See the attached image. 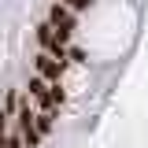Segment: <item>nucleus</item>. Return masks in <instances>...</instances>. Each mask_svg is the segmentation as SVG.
<instances>
[{
	"label": "nucleus",
	"instance_id": "obj_3",
	"mask_svg": "<svg viewBox=\"0 0 148 148\" xmlns=\"http://www.w3.org/2000/svg\"><path fill=\"white\" fill-rule=\"evenodd\" d=\"M48 89H52V82L34 71L30 78H26V89H22V92H30V100H34L37 108H52V104H48Z\"/></svg>",
	"mask_w": 148,
	"mask_h": 148
},
{
	"label": "nucleus",
	"instance_id": "obj_5",
	"mask_svg": "<svg viewBox=\"0 0 148 148\" xmlns=\"http://www.w3.org/2000/svg\"><path fill=\"white\" fill-rule=\"evenodd\" d=\"M67 59H71V63H78V67H82V63H89V56L82 52V48H74V45H71V52H67Z\"/></svg>",
	"mask_w": 148,
	"mask_h": 148
},
{
	"label": "nucleus",
	"instance_id": "obj_4",
	"mask_svg": "<svg viewBox=\"0 0 148 148\" xmlns=\"http://www.w3.org/2000/svg\"><path fill=\"white\" fill-rule=\"evenodd\" d=\"M48 104H52V108H63V104H67V92H63V82H52V89H48Z\"/></svg>",
	"mask_w": 148,
	"mask_h": 148
},
{
	"label": "nucleus",
	"instance_id": "obj_1",
	"mask_svg": "<svg viewBox=\"0 0 148 148\" xmlns=\"http://www.w3.org/2000/svg\"><path fill=\"white\" fill-rule=\"evenodd\" d=\"M48 22L59 30V37H63V41H71V34L78 30V11H74V8H67L63 0H56L52 8H48Z\"/></svg>",
	"mask_w": 148,
	"mask_h": 148
},
{
	"label": "nucleus",
	"instance_id": "obj_6",
	"mask_svg": "<svg viewBox=\"0 0 148 148\" xmlns=\"http://www.w3.org/2000/svg\"><path fill=\"white\" fill-rule=\"evenodd\" d=\"M63 4H67V8H74V11H89L96 0H63Z\"/></svg>",
	"mask_w": 148,
	"mask_h": 148
},
{
	"label": "nucleus",
	"instance_id": "obj_2",
	"mask_svg": "<svg viewBox=\"0 0 148 148\" xmlns=\"http://www.w3.org/2000/svg\"><path fill=\"white\" fill-rule=\"evenodd\" d=\"M67 67H71L67 59H59V56L45 52V48H41V52L34 56V71L41 74V78H48V82H63V74H67Z\"/></svg>",
	"mask_w": 148,
	"mask_h": 148
}]
</instances>
